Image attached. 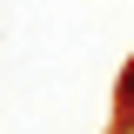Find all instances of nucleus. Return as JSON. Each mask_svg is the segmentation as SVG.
I'll return each instance as SVG.
<instances>
[{"mask_svg":"<svg viewBox=\"0 0 134 134\" xmlns=\"http://www.w3.org/2000/svg\"><path fill=\"white\" fill-rule=\"evenodd\" d=\"M134 94V60H127V74H121V100H127Z\"/></svg>","mask_w":134,"mask_h":134,"instance_id":"obj_1","label":"nucleus"},{"mask_svg":"<svg viewBox=\"0 0 134 134\" xmlns=\"http://www.w3.org/2000/svg\"><path fill=\"white\" fill-rule=\"evenodd\" d=\"M121 114H127V121H134V94H127V100H121Z\"/></svg>","mask_w":134,"mask_h":134,"instance_id":"obj_2","label":"nucleus"}]
</instances>
